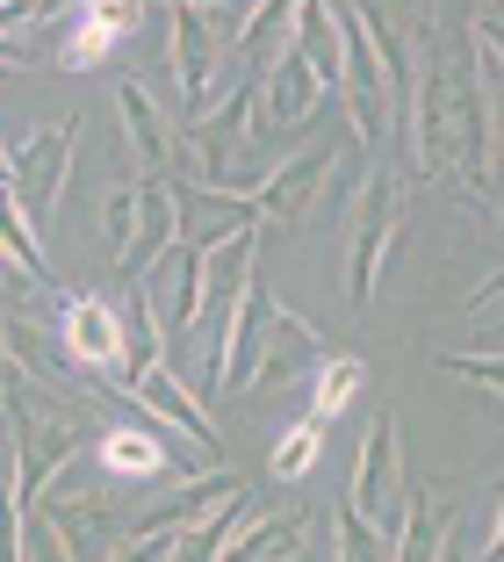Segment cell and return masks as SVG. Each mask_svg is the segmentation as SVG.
<instances>
[{
	"instance_id": "1",
	"label": "cell",
	"mask_w": 504,
	"mask_h": 562,
	"mask_svg": "<svg viewBox=\"0 0 504 562\" xmlns=\"http://www.w3.org/2000/svg\"><path fill=\"white\" fill-rule=\"evenodd\" d=\"M0 412H8V469H15V505L30 513L36 497L58 483V469L87 447V404H58L22 390L0 368Z\"/></svg>"
},
{
	"instance_id": "2",
	"label": "cell",
	"mask_w": 504,
	"mask_h": 562,
	"mask_svg": "<svg viewBox=\"0 0 504 562\" xmlns=\"http://www.w3.org/2000/svg\"><path fill=\"white\" fill-rule=\"evenodd\" d=\"M325 361V331L310 325V317H295L289 303H275L260 289V274H253V289H245V317H238V353H231V390H275L281 375H303V368Z\"/></svg>"
},
{
	"instance_id": "3",
	"label": "cell",
	"mask_w": 504,
	"mask_h": 562,
	"mask_svg": "<svg viewBox=\"0 0 504 562\" xmlns=\"http://www.w3.org/2000/svg\"><path fill=\"white\" fill-rule=\"evenodd\" d=\"M231 30H238L231 8H195V0L166 8V66H173V94L188 123L210 116L231 87H253L231 72Z\"/></svg>"
},
{
	"instance_id": "4",
	"label": "cell",
	"mask_w": 504,
	"mask_h": 562,
	"mask_svg": "<svg viewBox=\"0 0 504 562\" xmlns=\"http://www.w3.org/2000/svg\"><path fill=\"white\" fill-rule=\"evenodd\" d=\"M396 238H404V181H396L390 159H374L360 195H354V210H346V303H354V311L374 303V281L390 267Z\"/></svg>"
},
{
	"instance_id": "5",
	"label": "cell",
	"mask_w": 504,
	"mask_h": 562,
	"mask_svg": "<svg viewBox=\"0 0 504 562\" xmlns=\"http://www.w3.org/2000/svg\"><path fill=\"white\" fill-rule=\"evenodd\" d=\"M339 505L360 519V527L396 533V519H404V418H396V412L368 418V440H360L354 483H346Z\"/></svg>"
},
{
	"instance_id": "6",
	"label": "cell",
	"mask_w": 504,
	"mask_h": 562,
	"mask_svg": "<svg viewBox=\"0 0 504 562\" xmlns=\"http://www.w3.org/2000/svg\"><path fill=\"white\" fill-rule=\"evenodd\" d=\"M80 131H87V116H66V123H44L22 151H8V195H15V210L36 224V238H44L51 210H58V195H66V181H72Z\"/></svg>"
},
{
	"instance_id": "7",
	"label": "cell",
	"mask_w": 504,
	"mask_h": 562,
	"mask_svg": "<svg viewBox=\"0 0 504 562\" xmlns=\"http://www.w3.org/2000/svg\"><path fill=\"white\" fill-rule=\"evenodd\" d=\"M51 339H58V353H66V368L80 382L123 375V311L101 289H72L58 303V317H51Z\"/></svg>"
},
{
	"instance_id": "8",
	"label": "cell",
	"mask_w": 504,
	"mask_h": 562,
	"mask_svg": "<svg viewBox=\"0 0 504 562\" xmlns=\"http://www.w3.org/2000/svg\"><path fill=\"white\" fill-rule=\"evenodd\" d=\"M339 151H346V137H325V145L281 159L275 173H260V181L245 188V210L260 216V224H303V216H317L332 173H339Z\"/></svg>"
},
{
	"instance_id": "9",
	"label": "cell",
	"mask_w": 504,
	"mask_h": 562,
	"mask_svg": "<svg viewBox=\"0 0 504 562\" xmlns=\"http://www.w3.org/2000/svg\"><path fill=\"white\" fill-rule=\"evenodd\" d=\"M30 519L51 533V548L66 562H109L115 541H123V533H115V505L101 491H58V483H51L30 505Z\"/></svg>"
},
{
	"instance_id": "10",
	"label": "cell",
	"mask_w": 504,
	"mask_h": 562,
	"mask_svg": "<svg viewBox=\"0 0 504 562\" xmlns=\"http://www.w3.org/2000/svg\"><path fill=\"white\" fill-rule=\"evenodd\" d=\"M123 397L137 404V412H152L159 418V432H173V440H188V447H216V418H210V404L180 382V368H173V353H159V361H145V368H131V375L115 382Z\"/></svg>"
},
{
	"instance_id": "11",
	"label": "cell",
	"mask_w": 504,
	"mask_h": 562,
	"mask_svg": "<svg viewBox=\"0 0 504 562\" xmlns=\"http://www.w3.org/2000/svg\"><path fill=\"white\" fill-rule=\"evenodd\" d=\"M94 462H101L109 483H159V476H173V469L202 476L195 454H180V440L166 447V432H152V426H101L94 432Z\"/></svg>"
},
{
	"instance_id": "12",
	"label": "cell",
	"mask_w": 504,
	"mask_h": 562,
	"mask_svg": "<svg viewBox=\"0 0 504 562\" xmlns=\"http://www.w3.org/2000/svg\"><path fill=\"white\" fill-rule=\"evenodd\" d=\"M115 116H123V137H131V159L145 166V181L180 166V123L145 80H115Z\"/></svg>"
},
{
	"instance_id": "13",
	"label": "cell",
	"mask_w": 504,
	"mask_h": 562,
	"mask_svg": "<svg viewBox=\"0 0 504 562\" xmlns=\"http://www.w3.org/2000/svg\"><path fill=\"white\" fill-rule=\"evenodd\" d=\"M317 94H325V87L310 80V66L281 44L260 66V80H253V123H260V131H295V123L317 116Z\"/></svg>"
},
{
	"instance_id": "14",
	"label": "cell",
	"mask_w": 504,
	"mask_h": 562,
	"mask_svg": "<svg viewBox=\"0 0 504 562\" xmlns=\"http://www.w3.org/2000/svg\"><path fill=\"white\" fill-rule=\"evenodd\" d=\"M137 22H145V8H66V44L51 50V66L58 72L109 66L123 50V36H137Z\"/></svg>"
},
{
	"instance_id": "15",
	"label": "cell",
	"mask_w": 504,
	"mask_h": 562,
	"mask_svg": "<svg viewBox=\"0 0 504 562\" xmlns=\"http://www.w3.org/2000/svg\"><path fill=\"white\" fill-rule=\"evenodd\" d=\"M317 527V513H245L238 527L224 533L216 562H295Z\"/></svg>"
},
{
	"instance_id": "16",
	"label": "cell",
	"mask_w": 504,
	"mask_h": 562,
	"mask_svg": "<svg viewBox=\"0 0 504 562\" xmlns=\"http://www.w3.org/2000/svg\"><path fill=\"white\" fill-rule=\"evenodd\" d=\"M180 238V202H173V188L166 181H137V210H131V246L115 252V274L123 281H137L152 260H159L166 246Z\"/></svg>"
},
{
	"instance_id": "17",
	"label": "cell",
	"mask_w": 504,
	"mask_h": 562,
	"mask_svg": "<svg viewBox=\"0 0 504 562\" xmlns=\"http://www.w3.org/2000/svg\"><path fill=\"white\" fill-rule=\"evenodd\" d=\"M0 267H15L22 281H36V289H51V260H44V238H36V224L15 210V195L0 188Z\"/></svg>"
},
{
	"instance_id": "18",
	"label": "cell",
	"mask_w": 504,
	"mask_h": 562,
	"mask_svg": "<svg viewBox=\"0 0 504 562\" xmlns=\"http://www.w3.org/2000/svg\"><path fill=\"white\" fill-rule=\"evenodd\" d=\"M360 382H368V368H360L354 353H325V361H317V382H310V412H303V418L332 426V418H339L346 404L360 397Z\"/></svg>"
},
{
	"instance_id": "19",
	"label": "cell",
	"mask_w": 504,
	"mask_h": 562,
	"mask_svg": "<svg viewBox=\"0 0 504 562\" xmlns=\"http://www.w3.org/2000/svg\"><path fill=\"white\" fill-rule=\"evenodd\" d=\"M317 447H325V426H317V418H295V426L275 440V454H267V476L275 483H303L310 469H317Z\"/></svg>"
},
{
	"instance_id": "20",
	"label": "cell",
	"mask_w": 504,
	"mask_h": 562,
	"mask_svg": "<svg viewBox=\"0 0 504 562\" xmlns=\"http://www.w3.org/2000/svg\"><path fill=\"white\" fill-rule=\"evenodd\" d=\"M131 210H137V181H131V188H109V195H101V238H109L115 252L131 246Z\"/></svg>"
},
{
	"instance_id": "21",
	"label": "cell",
	"mask_w": 504,
	"mask_h": 562,
	"mask_svg": "<svg viewBox=\"0 0 504 562\" xmlns=\"http://www.w3.org/2000/svg\"><path fill=\"white\" fill-rule=\"evenodd\" d=\"M439 368H447V375H469V382H483L490 397H497V382H504V368H497V347H483V353H439Z\"/></svg>"
},
{
	"instance_id": "22",
	"label": "cell",
	"mask_w": 504,
	"mask_h": 562,
	"mask_svg": "<svg viewBox=\"0 0 504 562\" xmlns=\"http://www.w3.org/2000/svg\"><path fill=\"white\" fill-rule=\"evenodd\" d=\"M0 188H8V145H0Z\"/></svg>"
}]
</instances>
